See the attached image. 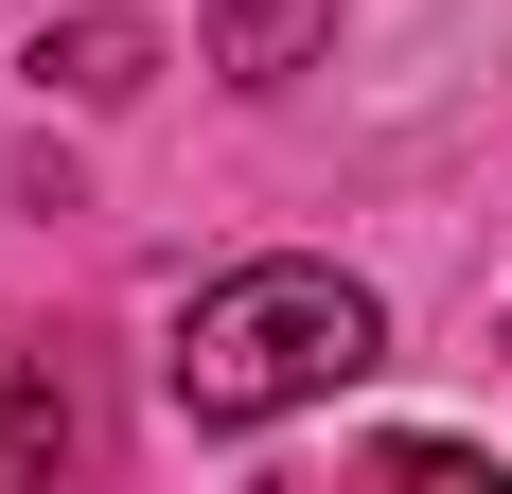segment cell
I'll use <instances>...</instances> for the list:
<instances>
[{"label":"cell","mask_w":512,"mask_h":494,"mask_svg":"<svg viewBox=\"0 0 512 494\" xmlns=\"http://www.w3.org/2000/svg\"><path fill=\"white\" fill-rule=\"evenodd\" d=\"M371 353H389V318L354 265H230V283H195L159 389H177V424H283V406L354 389Z\"/></svg>","instance_id":"1"},{"label":"cell","mask_w":512,"mask_h":494,"mask_svg":"<svg viewBox=\"0 0 512 494\" xmlns=\"http://www.w3.org/2000/svg\"><path fill=\"white\" fill-rule=\"evenodd\" d=\"M318 36H336V0H212V71L230 89H283Z\"/></svg>","instance_id":"2"},{"label":"cell","mask_w":512,"mask_h":494,"mask_svg":"<svg viewBox=\"0 0 512 494\" xmlns=\"http://www.w3.org/2000/svg\"><path fill=\"white\" fill-rule=\"evenodd\" d=\"M53 459H71V389H53L36 353H0V494L53 477Z\"/></svg>","instance_id":"3"},{"label":"cell","mask_w":512,"mask_h":494,"mask_svg":"<svg viewBox=\"0 0 512 494\" xmlns=\"http://www.w3.org/2000/svg\"><path fill=\"white\" fill-rule=\"evenodd\" d=\"M36 71L71 106H124V89H142V18H71V36H36Z\"/></svg>","instance_id":"4"}]
</instances>
